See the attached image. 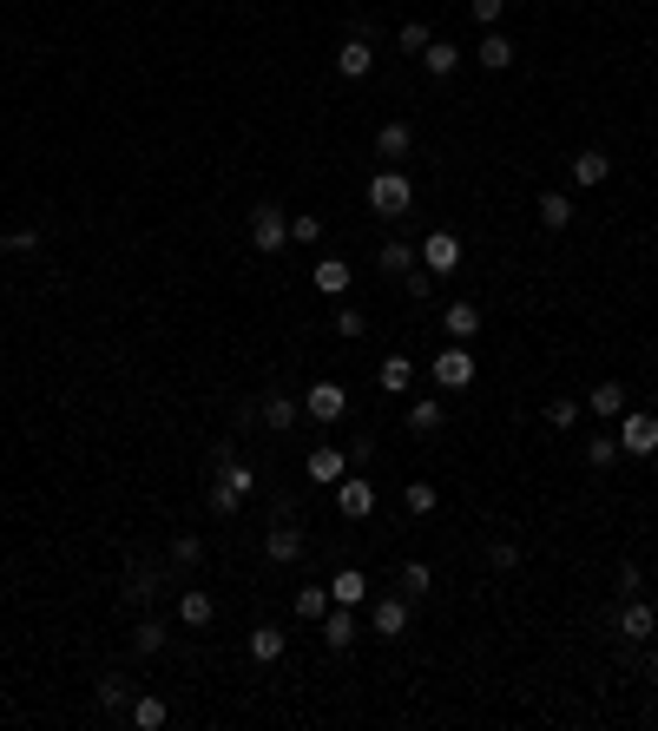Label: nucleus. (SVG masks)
I'll return each instance as SVG.
<instances>
[{
  "label": "nucleus",
  "instance_id": "1",
  "mask_svg": "<svg viewBox=\"0 0 658 731\" xmlns=\"http://www.w3.org/2000/svg\"><path fill=\"white\" fill-rule=\"evenodd\" d=\"M408 205H415V185H408L395 165H382V172L369 178V211H382V218H408Z\"/></svg>",
  "mask_w": 658,
  "mask_h": 731
},
{
  "label": "nucleus",
  "instance_id": "2",
  "mask_svg": "<svg viewBox=\"0 0 658 731\" xmlns=\"http://www.w3.org/2000/svg\"><path fill=\"white\" fill-rule=\"evenodd\" d=\"M343 409H349V389L336 376H323V382L303 389V415H310V422H343Z\"/></svg>",
  "mask_w": 658,
  "mask_h": 731
},
{
  "label": "nucleus",
  "instance_id": "3",
  "mask_svg": "<svg viewBox=\"0 0 658 731\" xmlns=\"http://www.w3.org/2000/svg\"><path fill=\"white\" fill-rule=\"evenodd\" d=\"M619 455H658V415H619Z\"/></svg>",
  "mask_w": 658,
  "mask_h": 731
},
{
  "label": "nucleus",
  "instance_id": "4",
  "mask_svg": "<svg viewBox=\"0 0 658 731\" xmlns=\"http://www.w3.org/2000/svg\"><path fill=\"white\" fill-rule=\"evenodd\" d=\"M415 257H422V271L455 277V271H461V238H455V231H428V244H422Z\"/></svg>",
  "mask_w": 658,
  "mask_h": 731
},
{
  "label": "nucleus",
  "instance_id": "5",
  "mask_svg": "<svg viewBox=\"0 0 658 731\" xmlns=\"http://www.w3.org/2000/svg\"><path fill=\"white\" fill-rule=\"evenodd\" d=\"M251 244H257V251H283V244H290V218H283V211L277 205H257L251 211Z\"/></svg>",
  "mask_w": 658,
  "mask_h": 731
},
{
  "label": "nucleus",
  "instance_id": "6",
  "mask_svg": "<svg viewBox=\"0 0 658 731\" xmlns=\"http://www.w3.org/2000/svg\"><path fill=\"white\" fill-rule=\"evenodd\" d=\"M652 633H658L652 600H639V593H632V600L619 606V639H632V646H652Z\"/></svg>",
  "mask_w": 658,
  "mask_h": 731
},
{
  "label": "nucleus",
  "instance_id": "7",
  "mask_svg": "<svg viewBox=\"0 0 658 731\" xmlns=\"http://www.w3.org/2000/svg\"><path fill=\"white\" fill-rule=\"evenodd\" d=\"M369 626H376L382 639H402V633H408V593H376V606H369Z\"/></svg>",
  "mask_w": 658,
  "mask_h": 731
},
{
  "label": "nucleus",
  "instance_id": "8",
  "mask_svg": "<svg viewBox=\"0 0 658 731\" xmlns=\"http://www.w3.org/2000/svg\"><path fill=\"white\" fill-rule=\"evenodd\" d=\"M303 475H310L316 488H336V481L349 475V448H310V455H303Z\"/></svg>",
  "mask_w": 658,
  "mask_h": 731
},
{
  "label": "nucleus",
  "instance_id": "9",
  "mask_svg": "<svg viewBox=\"0 0 658 731\" xmlns=\"http://www.w3.org/2000/svg\"><path fill=\"white\" fill-rule=\"evenodd\" d=\"M481 303H468V297H455V303H448V310H441V330H448V336H455V343H474V336H481Z\"/></svg>",
  "mask_w": 658,
  "mask_h": 731
},
{
  "label": "nucleus",
  "instance_id": "10",
  "mask_svg": "<svg viewBox=\"0 0 658 731\" xmlns=\"http://www.w3.org/2000/svg\"><path fill=\"white\" fill-rule=\"evenodd\" d=\"M435 382H441V389H468V382H474V356L461 350V343H455V350H441L435 356Z\"/></svg>",
  "mask_w": 658,
  "mask_h": 731
},
{
  "label": "nucleus",
  "instance_id": "11",
  "mask_svg": "<svg viewBox=\"0 0 658 731\" xmlns=\"http://www.w3.org/2000/svg\"><path fill=\"white\" fill-rule=\"evenodd\" d=\"M369 66H376V47L349 33L343 47H336V73H343V80H369Z\"/></svg>",
  "mask_w": 658,
  "mask_h": 731
},
{
  "label": "nucleus",
  "instance_id": "12",
  "mask_svg": "<svg viewBox=\"0 0 658 731\" xmlns=\"http://www.w3.org/2000/svg\"><path fill=\"white\" fill-rule=\"evenodd\" d=\"M336 508H343L349 521H362V514L376 508V488H369L362 475H343V481H336Z\"/></svg>",
  "mask_w": 658,
  "mask_h": 731
},
{
  "label": "nucleus",
  "instance_id": "13",
  "mask_svg": "<svg viewBox=\"0 0 658 731\" xmlns=\"http://www.w3.org/2000/svg\"><path fill=\"white\" fill-rule=\"evenodd\" d=\"M514 53H520V47L507 40V33H494V27H487V33H481V47H474V60H481L487 73H507V66H514Z\"/></svg>",
  "mask_w": 658,
  "mask_h": 731
},
{
  "label": "nucleus",
  "instance_id": "14",
  "mask_svg": "<svg viewBox=\"0 0 658 731\" xmlns=\"http://www.w3.org/2000/svg\"><path fill=\"white\" fill-rule=\"evenodd\" d=\"M264 554L277 560V567H297V560H303V527H270V534H264Z\"/></svg>",
  "mask_w": 658,
  "mask_h": 731
},
{
  "label": "nucleus",
  "instance_id": "15",
  "mask_svg": "<svg viewBox=\"0 0 658 731\" xmlns=\"http://www.w3.org/2000/svg\"><path fill=\"white\" fill-rule=\"evenodd\" d=\"M323 646L329 652H349V646H356V613H349V606H329V613H323Z\"/></svg>",
  "mask_w": 658,
  "mask_h": 731
},
{
  "label": "nucleus",
  "instance_id": "16",
  "mask_svg": "<svg viewBox=\"0 0 658 731\" xmlns=\"http://www.w3.org/2000/svg\"><path fill=\"white\" fill-rule=\"evenodd\" d=\"M362 600H369V573L362 567H343L329 580V606H362Z\"/></svg>",
  "mask_w": 658,
  "mask_h": 731
},
{
  "label": "nucleus",
  "instance_id": "17",
  "mask_svg": "<svg viewBox=\"0 0 658 731\" xmlns=\"http://www.w3.org/2000/svg\"><path fill=\"white\" fill-rule=\"evenodd\" d=\"M402 422H408V435H441V429H448V415H441V402H435V396L408 402V415H402Z\"/></svg>",
  "mask_w": 658,
  "mask_h": 731
},
{
  "label": "nucleus",
  "instance_id": "18",
  "mask_svg": "<svg viewBox=\"0 0 658 731\" xmlns=\"http://www.w3.org/2000/svg\"><path fill=\"white\" fill-rule=\"evenodd\" d=\"M218 620V600L204 587H191V593H178V626H211Z\"/></svg>",
  "mask_w": 658,
  "mask_h": 731
},
{
  "label": "nucleus",
  "instance_id": "19",
  "mask_svg": "<svg viewBox=\"0 0 658 731\" xmlns=\"http://www.w3.org/2000/svg\"><path fill=\"white\" fill-rule=\"evenodd\" d=\"M172 646V626L158 620V613H145L139 626H132V652H145V659H152V652H165Z\"/></svg>",
  "mask_w": 658,
  "mask_h": 731
},
{
  "label": "nucleus",
  "instance_id": "20",
  "mask_svg": "<svg viewBox=\"0 0 658 731\" xmlns=\"http://www.w3.org/2000/svg\"><path fill=\"white\" fill-rule=\"evenodd\" d=\"M606 178H612V159L599 152V145H586L580 159H573V185H586V191H593V185H606Z\"/></svg>",
  "mask_w": 658,
  "mask_h": 731
},
{
  "label": "nucleus",
  "instance_id": "21",
  "mask_svg": "<svg viewBox=\"0 0 658 731\" xmlns=\"http://www.w3.org/2000/svg\"><path fill=\"white\" fill-rule=\"evenodd\" d=\"M158 593H165V573H158V567H132L126 573V600L132 606H152Z\"/></svg>",
  "mask_w": 658,
  "mask_h": 731
},
{
  "label": "nucleus",
  "instance_id": "22",
  "mask_svg": "<svg viewBox=\"0 0 658 731\" xmlns=\"http://www.w3.org/2000/svg\"><path fill=\"white\" fill-rule=\"evenodd\" d=\"M586 409H593L599 422H619V415H626V389H619V382H593V396H586Z\"/></svg>",
  "mask_w": 658,
  "mask_h": 731
},
{
  "label": "nucleus",
  "instance_id": "23",
  "mask_svg": "<svg viewBox=\"0 0 658 731\" xmlns=\"http://www.w3.org/2000/svg\"><path fill=\"white\" fill-rule=\"evenodd\" d=\"M349 277H356V271H349L343 257H323V264L310 271V284L323 290V297H343V290H349Z\"/></svg>",
  "mask_w": 658,
  "mask_h": 731
},
{
  "label": "nucleus",
  "instance_id": "24",
  "mask_svg": "<svg viewBox=\"0 0 658 731\" xmlns=\"http://www.w3.org/2000/svg\"><path fill=\"white\" fill-rule=\"evenodd\" d=\"M408 145H415V132H408L402 119H382L376 126V152L382 159H408Z\"/></svg>",
  "mask_w": 658,
  "mask_h": 731
},
{
  "label": "nucleus",
  "instance_id": "25",
  "mask_svg": "<svg viewBox=\"0 0 658 731\" xmlns=\"http://www.w3.org/2000/svg\"><path fill=\"white\" fill-rule=\"evenodd\" d=\"M395 580H402L408 600H428V593H435V567H428V560H402V573H395Z\"/></svg>",
  "mask_w": 658,
  "mask_h": 731
},
{
  "label": "nucleus",
  "instance_id": "26",
  "mask_svg": "<svg viewBox=\"0 0 658 731\" xmlns=\"http://www.w3.org/2000/svg\"><path fill=\"white\" fill-rule=\"evenodd\" d=\"M573 224V198L566 191H540V231H566Z\"/></svg>",
  "mask_w": 658,
  "mask_h": 731
},
{
  "label": "nucleus",
  "instance_id": "27",
  "mask_svg": "<svg viewBox=\"0 0 658 731\" xmlns=\"http://www.w3.org/2000/svg\"><path fill=\"white\" fill-rule=\"evenodd\" d=\"M257 415H264V422H270V429H297V415H303V402H290V396H264V402H257Z\"/></svg>",
  "mask_w": 658,
  "mask_h": 731
},
{
  "label": "nucleus",
  "instance_id": "28",
  "mask_svg": "<svg viewBox=\"0 0 658 731\" xmlns=\"http://www.w3.org/2000/svg\"><path fill=\"white\" fill-rule=\"evenodd\" d=\"M244 646H251L257 666H277V659H283V633H277V626H251V639H244Z\"/></svg>",
  "mask_w": 658,
  "mask_h": 731
},
{
  "label": "nucleus",
  "instance_id": "29",
  "mask_svg": "<svg viewBox=\"0 0 658 731\" xmlns=\"http://www.w3.org/2000/svg\"><path fill=\"white\" fill-rule=\"evenodd\" d=\"M99 712H112V718L132 712V685L119 679V672H106V679H99Z\"/></svg>",
  "mask_w": 658,
  "mask_h": 731
},
{
  "label": "nucleus",
  "instance_id": "30",
  "mask_svg": "<svg viewBox=\"0 0 658 731\" xmlns=\"http://www.w3.org/2000/svg\"><path fill=\"white\" fill-rule=\"evenodd\" d=\"M244 501H251V494L237 488V481H231V475H218V481H211V514H224V521H231V514H237V508H244Z\"/></svg>",
  "mask_w": 658,
  "mask_h": 731
},
{
  "label": "nucleus",
  "instance_id": "31",
  "mask_svg": "<svg viewBox=\"0 0 658 731\" xmlns=\"http://www.w3.org/2000/svg\"><path fill=\"white\" fill-rule=\"evenodd\" d=\"M382 389H389V396H408V389H415V363H408V356H382Z\"/></svg>",
  "mask_w": 658,
  "mask_h": 731
},
{
  "label": "nucleus",
  "instance_id": "32",
  "mask_svg": "<svg viewBox=\"0 0 658 731\" xmlns=\"http://www.w3.org/2000/svg\"><path fill=\"white\" fill-rule=\"evenodd\" d=\"M132 725H139V731H165V718H172V705H165V699H132Z\"/></svg>",
  "mask_w": 658,
  "mask_h": 731
},
{
  "label": "nucleus",
  "instance_id": "33",
  "mask_svg": "<svg viewBox=\"0 0 658 731\" xmlns=\"http://www.w3.org/2000/svg\"><path fill=\"white\" fill-rule=\"evenodd\" d=\"M422 66H428V73H435V80H448V73H455V66H461V47H448V40H428Z\"/></svg>",
  "mask_w": 658,
  "mask_h": 731
},
{
  "label": "nucleus",
  "instance_id": "34",
  "mask_svg": "<svg viewBox=\"0 0 658 731\" xmlns=\"http://www.w3.org/2000/svg\"><path fill=\"white\" fill-rule=\"evenodd\" d=\"M376 264H382V271H389V277H402V271H415V244H402V238H389V244H382V257H376Z\"/></svg>",
  "mask_w": 658,
  "mask_h": 731
},
{
  "label": "nucleus",
  "instance_id": "35",
  "mask_svg": "<svg viewBox=\"0 0 658 731\" xmlns=\"http://www.w3.org/2000/svg\"><path fill=\"white\" fill-rule=\"evenodd\" d=\"M547 429H560V435L580 429V402H573V396H553V402H547Z\"/></svg>",
  "mask_w": 658,
  "mask_h": 731
},
{
  "label": "nucleus",
  "instance_id": "36",
  "mask_svg": "<svg viewBox=\"0 0 658 731\" xmlns=\"http://www.w3.org/2000/svg\"><path fill=\"white\" fill-rule=\"evenodd\" d=\"M362 330H369V310H356V303H343V310H336V336H343V343H356Z\"/></svg>",
  "mask_w": 658,
  "mask_h": 731
},
{
  "label": "nucleus",
  "instance_id": "37",
  "mask_svg": "<svg viewBox=\"0 0 658 731\" xmlns=\"http://www.w3.org/2000/svg\"><path fill=\"white\" fill-rule=\"evenodd\" d=\"M435 284H441V277H435V271H422V264H415V271H402V290H408L415 303H428V297H435Z\"/></svg>",
  "mask_w": 658,
  "mask_h": 731
},
{
  "label": "nucleus",
  "instance_id": "38",
  "mask_svg": "<svg viewBox=\"0 0 658 731\" xmlns=\"http://www.w3.org/2000/svg\"><path fill=\"white\" fill-rule=\"evenodd\" d=\"M329 613V587H303L297 593V620H323Z\"/></svg>",
  "mask_w": 658,
  "mask_h": 731
},
{
  "label": "nucleus",
  "instance_id": "39",
  "mask_svg": "<svg viewBox=\"0 0 658 731\" xmlns=\"http://www.w3.org/2000/svg\"><path fill=\"white\" fill-rule=\"evenodd\" d=\"M428 40H435V33H428L422 20H408V27L395 33V47H402V53H415V60H422V53H428Z\"/></svg>",
  "mask_w": 658,
  "mask_h": 731
},
{
  "label": "nucleus",
  "instance_id": "40",
  "mask_svg": "<svg viewBox=\"0 0 658 731\" xmlns=\"http://www.w3.org/2000/svg\"><path fill=\"white\" fill-rule=\"evenodd\" d=\"M586 461H593V468H612V461H619V435H593V442H586Z\"/></svg>",
  "mask_w": 658,
  "mask_h": 731
},
{
  "label": "nucleus",
  "instance_id": "41",
  "mask_svg": "<svg viewBox=\"0 0 658 731\" xmlns=\"http://www.w3.org/2000/svg\"><path fill=\"white\" fill-rule=\"evenodd\" d=\"M487 567H494V573H514L520 567V547L514 541H487Z\"/></svg>",
  "mask_w": 658,
  "mask_h": 731
},
{
  "label": "nucleus",
  "instance_id": "42",
  "mask_svg": "<svg viewBox=\"0 0 658 731\" xmlns=\"http://www.w3.org/2000/svg\"><path fill=\"white\" fill-rule=\"evenodd\" d=\"M198 560H204V541L198 534H178L172 541V567H198Z\"/></svg>",
  "mask_w": 658,
  "mask_h": 731
},
{
  "label": "nucleus",
  "instance_id": "43",
  "mask_svg": "<svg viewBox=\"0 0 658 731\" xmlns=\"http://www.w3.org/2000/svg\"><path fill=\"white\" fill-rule=\"evenodd\" d=\"M408 514H435V488H428V481H408Z\"/></svg>",
  "mask_w": 658,
  "mask_h": 731
},
{
  "label": "nucleus",
  "instance_id": "44",
  "mask_svg": "<svg viewBox=\"0 0 658 731\" xmlns=\"http://www.w3.org/2000/svg\"><path fill=\"white\" fill-rule=\"evenodd\" d=\"M376 461V435H349V468H369Z\"/></svg>",
  "mask_w": 658,
  "mask_h": 731
},
{
  "label": "nucleus",
  "instance_id": "45",
  "mask_svg": "<svg viewBox=\"0 0 658 731\" xmlns=\"http://www.w3.org/2000/svg\"><path fill=\"white\" fill-rule=\"evenodd\" d=\"M468 14L481 20V33H487V27H494V20L507 14V0H468Z\"/></svg>",
  "mask_w": 658,
  "mask_h": 731
},
{
  "label": "nucleus",
  "instance_id": "46",
  "mask_svg": "<svg viewBox=\"0 0 658 731\" xmlns=\"http://www.w3.org/2000/svg\"><path fill=\"white\" fill-rule=\"evenodd\" d=\"M290 238H297V244H316V238H323V218H310V211H303V218H290Z\"/></svg>",
  "mask_w": 658,
  "mask_h": 731
},
{
  "label": "nucleus",
  "instance_id": "47",
  "mask_svg": "<svg viewBox=\"0 0 658 731\" xmlns=\"http://www.w3.org/2000/svg\"><path fill=\"white\" fill-rule=\"evenodd\" d=\"M612 587H619V593H626V600H632V593H639V587H645V573H639V567H632V560H626V567L612 573Z\"/></svg>",
  "mask_w": 658,
  "mask_h": 731
},
{
  "label": "nucleus",
  "instance_id": "48",
  "mask_svg": "<svg viewBox=\"0 0 658 731\" xmlns=\"http://www.w3.org/2000/svg\"><path fill=\"white\" fill-rule=\"evenodd\" d=\"M7 251H40V231H7Z\"/></svg>",
  "mask_w": 658,
  "mask_h": 731
},
{
  "label": "nucleus",
  "instance_id": "49",
  "mask_svg": "<svg viewBox=\"0 0 658 731\" xmlns=\"http://www.w3.org/2000/svg\"><path fill=\"white\" fill-rule=\"evenodd\" d=\"M645 666H652V679H658V639H652V659H645Z\"/></svg>",
  "mask_w": 658,
  "mask_h": 731
},
{
  "label": "nucleus",
  "instance_id": "50",
  "mask_svg": "<svg viewBox=\"0 0 658 731\" xmlns=\"http://www.w3.org/2000/svg\"><path fill=\"white\" fill-rule=\"evenodd\" d=\"M0 251H7V231H0Z\"/></svg>",
  "mask_w": 658,
  "mask_h": 731
}]
</instances>
